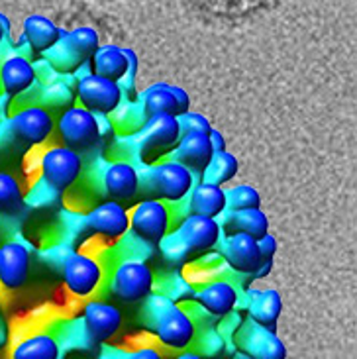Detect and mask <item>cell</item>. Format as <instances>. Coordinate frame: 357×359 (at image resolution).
<instances>
[{"label": "cell", "instance_id": "9a60e30c", "mask_svg": "<svg viewBox=\"0 0 357 359\" xmlns=\"http://www.w3.org/2000/svg\"><path fill=\"white\" fill-rule=\"evenodd\" d=\"M85 224L90 233L108 242H118L130 232V214L124 204L108 198L88 210Z\"/></svg>", "mask_w": 357, "mask_h": 359}, {"label": "cell", "instance_id": "6da1fadb", "mask_svg": "<svg viewBox=\"0 0 357 359\" xmlns=\"http://www.w3.org/2000/svg\"><path fill=\"white\" fill-rule=\"evenodd\" d=\"M196 183V175L171 157L144 165L140 171V194L167 204L183 203Z\"/></svg>", "mask_w": 357, "mask_h": 359}, {"label": "cell", "instance_id": "ac0fdd59", "mask_svg": "<svg viewBox=\"0 0 357 359\" xmlns=\"http://www.w3.org/2000/svg\"><path fill=\"white\" fill-rule=\"evenodd\" d=\"M100 183L102 193L110 201L122 204L132 203L140 194V169L130 159L110 161L102 171Z\"/></svg>", "mask_w": 357, "mask_h": 359}, {"label": "cell", "instance_id": "603a6c76", "mask_svg": "<svg viewBox=\"0 0 357 359\" xmlns=\"http://www.w3.org/2000/svg\"><path fill=\"white\" fill-rule=\"evenodd\" d=\"M213 156L214 149L210 146L208 134H184V136H181L179 144L175 146L169 157L179 161L187 169H191L196 175V181H198V177L206 169Z\"/></svg>", "mask_w": 357, "mask_h": 359}, {"label": "cell", "instance_id": "2e32d148", "mask_svg": "<svg viewBox=\"0 0 357 359\" xmlns=\"http://www.w3.org/2000/svg\"><path fill=\"white\" fill-rule=\"evenodd\" d=\"M140 104L144 110L145 120L151 116H159V114L179 116L187 110H191V98H189L184 88L177 87V85L155 83L151 87L142 90Z\"/></svg>", "mask_w": 357, "mask_h": 359}, {"label": "cell", "instance_id": "484cf974", "mask_svg": "<svg viewBox=\"0 0 357 359\" xmlns=\"http://www.w3.org/2000/svg\"><path fill=\"white\" fill-rule=\"evenodd\" d=\"M222 226L224 236L226 233H245L255 240L263 238L269 232V220L261 208H241L234 212H226L218 218Z\"/></svg>", "mask_w": 357, "mask_h": 359}, {"label": "cell", "instance_id": "1f68e13d", "mask_svg": "<svg viewBox=\"0 0 357 359\" xmlns=\"http://www.w3.org/2000/svg\"><path fill=\"white\" fill-rule=\"evenodd\" d=\"M241 208H261V196L257 189L250 184H234L226 189V210H241Z\"/></svg>", "mask_w": 357, "mask_h": 359}, {"label": "cell", "instance_id": "cb8c5ba5", "mask_svg": "<svg viewBox=\"0 0 357 359\" xmlns=\"http://www.w3.org/2000/svg\"><path fill=\"white\" fill-rule=\"evenodd\" d=\"M183 203H187V214H198L218 220L226 212V187L196 181Z\"/></svg>", "mask_w": 357, "mask_h": 359}, {"label": "cell", "instance_id": "74e56055", "mask_svg": "<svg viewBox=\"0 0 357 359\" xmlns=\"http://www.w3.org/2000/svg\"><path fill=\"white\" fill-rule=\"evenodd\" d=\"M208 4H220L224 10H241L248 6H255L261 0H204Z\"/></svg>", "mask_w": 357, "mask_h": 359}, {"label": "cell", "instance_id": "d6a6232c", "mask_svg": "<svg viewBox=\"0 0 357 359\" xmlns=\"http://www.w3.org/2000/svg\"><path fill=\"white\" fill-rule=\"evenodd\" d=\"M159 252L165 257V262L173 263V265H181V263H187L193 255L187 250V245L183 243V240L177 236L175 232H169L165 236L163 240L159 242Z\"/></svg>", "mask_w": 357, "mask_h": 359}, {"label": "cell", "instance_id": "7a4b0ae2", "mask_svg": "<svg viewBox=\"0 0 357 359\" xmlns=\"http://www.w3.org/2000/svg\"><path fill=\"white\" fill-rule=\"evenodd\" d=\"M181 128L177 116H159L147 118L144 126L135 132V151L144 165H151L155 161H161L171 156V151L181 140Z\"/></svg>", "mask_w": 357, "mask_h": 359}, {"label": "cell", "instance_id": "f546056e", "mask_svg": "<svg viewBox=\"0 0 357 359\" xmlns=\"http://www.w3.org/2000/svg\"><path fill=\"white\" fill-rule=\"evenodd\" d=\"M193 346H196V353H201L204 359H222L224 353L228 351L226 341L216 330V326H206V328H196Z\"/></svg>", "mask_w": 357, "mask_h": 359}, {"label": "cell", "instance_id": "7402d4cb", "mask_svg": "<svg viewBox=\"0 0 357 359\" xmlns=\"http://www.w3.org/2000/svg\"><path fill=\"white\" fill-rule=\"evenodd\" d=\"M243 299H238V302L243 301L245 309V318L263 328H273L279 320L281 311H283V301L281 294L275 289H263V291H251L243 289Z\"/></svg>", "mask_w": 357, "mask_h": 359}, {"label": "cell", "instance_id": "5b68a950", "mask_svg": "<svg viewBox=\"0 0 357 359\" xmlns=\"http://www.w3.org/2000/svg\"><path fill=\"white\" fill-rule=\"evenodd\" d=\"M75 100L98 116H112L124 102V88L116 81L98 77L88 71L73 85Z\"/></svg>", "mask_w": 357, "mask_h": 359}, {"label": "cell", "instance_id": "52a82bcc", "mask_svg": "<svg viewBox=\"0 0 357 359\" xmlns=\"http://www.w3.org/2000/svg\"><path fill=\"white\" fill-rule=\"evenodd\" d=\"M155 289V275L147 262L122 259L110 279V292L122 302H142Z\"/></svg>", "mask_w": 357, "mask_h": 359}, {"label": "cell", "instance_id": "836d02e7", "mask_svg": "<svg viewBox=\"0 0 357 359\" xmlns=\"http://www.w3.org/2000/svg\"><path fill=\"white\" fill-rule=\"evenodd\" d=\"M67 36L71 38V41L83 51V55L87 59L93 57V53H95L98 49V46H100L98 32L97 29L88 28V26H81V28L71 29V32H67Z\"/></svg>", "mask_w": 357, "mask_h": 359}, {"label": "cell", "instance_id": "f1b7e54d", "mask_svg": "<svg viewBox=\"0 0 357 359\" xmlns=\"http://www.w3.org/2000/svg\"><path fill=\"white\" fill-rule=\"evenodd\" d=\"M24 203H26V196L18 179L6 171H0V216L4 218L16 216L22 212Z\"/></svg>", "mask_w": 357, "mask_h": 359}, {"label": "cell", "instance_id": "4316f807", "mask_svg": "<svg viewBox=\"0 0 357 359\" xmlns=\"http://www.w3.org/2000/svg\"><path fill=\"white\" fill-rule=\"evenodd\" d=\"M61 348L51 332H36L20 340L14 350L12 359H61Z\"/></svg>", "mask_w": 357, "mask_h": 359}, {"label": "cell", "instance_id": "8d00e7d4", "mask_svg": "<svg viewBox=\"0 0 357 359\" xmlns=\"http://www.w3.org/2000/svg\"><path fill=\"white\" fill-rule=\"evenodd\" d=\"M124 359H165L157 348L151 346H142V348H135V350L126 351Z\"/></svg>", "mask_w": 357, "mask_h": 359}, {"label": "cell", "instance_id": "d590c367", "mask_svg": "<svg viewBox=\"0 0 357 359\" xmlns=\"http://www.w3.org/2000/svg\"><path fill=\"white\" fill-rule=\"evenodd\" d=\"M257 245H260V253L261 257H263V262H273V257L277 253V240H275V236L267 232L263 238L257 240Z\"/></svg>", "mask_w": 357, "mask_h": 359}, {"label": "cell", "instance_id": "4dcf8cb0", "mask_svg": "<svg viewBox=\"0 0 357 359\" xmlns=\"http://www.w3.org/2000/svg\"><path fill=\"white\" fill-rule=\"evenodd\" d=\"M157 287H159L157 292L165 294L167 299H171L177 304L193 301L194 297V287L179 271H171L169 275H165L161 283L157 281Z\"/></svg>", "mask_w": 357, "mask_h": 359}, {"label": "cell", "instance_id": "8992f818", "mask_svg": "<svg viewBox=\"0 0 357 359\" xmlns=\"http://www.w3.org/2000/svg\"><path fill=\"white\" fill-rule=\"evenodd\" d=\"M130 214V233L137 240L159 245L171 232V210L169 204L157 198H142L128 210Z\"/></svg>", "mask_w": 357, "mask_h": 359}, {"label": "cell", "instance_id": "e0dca14e", "mask_svg": "<svg viewBox=\"0 0 357 359\" xmlns=\"http://www.w3.org/2000/svg\"><path fill=\"white\" fill-rule=\"evenodd\" d=\"M238 299H240V289L232 281L222 277L203 283L198 289H194L193 297L194 304L203 309L206 314H210L214 320H220L236 311Z\"/></svg>", "mask_w": 357, "mask_h": 359}, {"label": "cell", "instance_id": "f35d334b", "mask_svg": "<svg viewBox=\"0 0 357 359\" xmlns=\"http://www.w3.org/2000/svg\"><path fill=\"white\" fill-rule=\"evenodd\" d=\"M126 350L114 348V346H108V344H100V351H98L97 359H124Z\"/></svg>", "mask_w": 357, "mask_h": 359}, {"label": "cell", "instance_id": "ab89813d", "mask_svg": "<svg viewBox=\"0 0 357 359\" xmlns=\"http://www.w3.org/2000/svg\"><path fill=\"white\" fill-rule=\"evenodd\" d=\"M208 137H210V146H213L214 154H220V151H226V140H224L222 132L218 130H210L208 132Z\"/></svg>", "mask_w": 357, "mask_h": 359}, {"label": "cell", "instance_id": "44dd1931", "mask_svg": "<svg viewBox=\"0 0 357 359\" xmlns=\"http://www.w3.org/2000/svg\"><path fill=\"white\" fill-rule=\"evenodd\" d=\"M38 83V67L22 53L8 55L0 63V90L14 98L28 93Z\"/></svg>", "mask_w": 357, "mask_h": 359}, {"label": "cell", "instance_id": "d4e9b609", "mask_svg": "<svg viewBox=\"0 0 357 359\" xmlns=\"http://www.w3.org/2000/svg\"><path fill=\"white\" fill-rule=\"evenodd\" d=\"M61 32L63 29L48 16L32 14L22 24V41L28 46L29 51L43 55L58 43L59 38H61Z\"/></svg>", "mask_w": 357, "mask_h": 359}, {"label": "cell", "instance_id": "e575fe53", "mask_svg": "<svg viewBox=\"0 0 357 359\" xmlns=\"http://www.w3.org/2000/svg\"><path fill=\"white\" fill-rule=\"evenodd\" d=\"M179 120V128H181V134H208L213 126L208 122V118L203 116L201 112H193V110H187L183 114L177 116Z\"/></svg>", "mask_w": 357, "mask_h": 359}, {"label": "cell", "instance_id": "30bf717a", "mask_svg": "<svg viewBox=\"0 0 357 359\" xmlns=\"http://www.w3.org/2000/svg\"><path fill=\"white\" fill-rule=\"evenodd\" d=\"M55 132V118L46 107L29 104L10 118V136L24 147H39Z\"/></svg>", "mask_w": 357, "mask_h": 359}, {"label": "cell", "instance_id": "7c38bea8", "mask_svg": "<svg viewBox=\"0 0 357 359\" xmlns=\"http://www.w3.org/2000/svg\"><path fill=\"white\" fill-rule=\"evenodd\" d=\"M234 348L248 353L251 359H285L287 348L279 340L273 328H263L251 320H243L240 330L236 332Z\"/></svg>", "mask_w": 357, "mask_h": 359}, {"label": "cell", "instance_id": "83f0119b", "mask_svg": "<svg viewBox=\"0 0 357 359\" xmlns=\"http://www.w3.org/2000/svg\"><path fill=\"white\" fill-rule=\"evenodd\" d=\"M238 171H240L238 157L226 149V151H220V154H214L213 159L208 161L206 169L198 177V181L218 184V187H226V184L232 181L234 177L238 175Z\"/></svg>", "mask_w": 357, "mask_h": 359}, {"label": "cell", "instance_id": "8fae6325", "mask_svg": "<svg viewBox=\"0 0 357 359\" xmlns=\"http://www.w3.org/2000/svg\"><path fill=\"white\" fill-rule=\"evenodd\" d=\"M216 252L228 265V269L243 277H250L257 271L263 263L257 240L245 233H226L220 243L216 245Z\"/></svg>", "mask_w": 357, "mask_h": 359}, {"label": "cell", "instance_id": "60d3db41", "mask_svg": "<svg viewBox=\"0 0 357 359\" xmlns=\"http://www.w3.org/2000/svg\"><path fill=\"white\" fill-rule=\"evenodd\" d=\"M8 34H10L8 18L0 14V48H2V43H4V39L8 38Z\"/></svg>", "mask_w": 357, "mask_h": 359}, {"label": "cell", "instance_id": "d6986e66", "mask_svg": "<svg viewBox=\"0 0 357 359\" xmlns=\"http://www.w3.org/2000/svg\"><path fill=\"white\" fill-rule=\"evenodd\" d=\"M32 252L24 242L10 240L0 245V287L18 291L29 279Z\"/></svg>", "mask_w": 357, "mask_h": 359}, {"label": "cell", "instance_id": "277c9868", "mask_svg": "<svg viewBox=\"0 0 357 359\" xmlns=\"http://www.w3.org/2000/svg\"><path fill=\"white\" fill-rule=\"evenodd\" d=\"M38 167L41 183L61 194L77 184L85 169V159L77 151L58 144L41 151Z\"/></svg>", "mask_w": 357, "mask_h": 359}, {"label": "cell", "instance_id": "4fadbf2b", "mask_svg": "<svg viewBox=\"0 0 357 359\" xmlns=\"http://www.w3.org/2000/svg\"><path fill=\"white\" fill-rule=\"evenodd\" d=\"M135 67H137V59H135L134 51L114 46V43L98 46L97 51L93 53V57L88 59L90 73H95L98 77L116 81L120 85L126 83L128 79H130V83L134 81Z\"/></svg>", "mask_w": 357, "mask_h": 359}, {"label": "cell", "instance_id": "3957f363", "mask_svg": "<svg viewBox=\"0 0 357 359\" xmlns=\"http://www.w3.org/2000/svg\"><path fill=\"white\" fill-rule=\"evenodd\" d=\"M55 132L61 140V146L69 147L81 156L93 154L102 142L97 114L81 104H73L59 114L55 120Z\"/></svg>", "mask_w": 357, "mask_h": 359}, {"label": "cell", "instance_id": "ba28073f", "mask_svg": "<svg viewBox=\"0 0 357 359\" xmlns=\"http://www.w3.org/2000/svg\"><path fill=\"white\" fill-rule=\"evenodd\" d=\"M147 330L151 332L167 350L183 351L193 346L194 336H196V324H194L191 312L183 309L181 304L173 302L155 318L154 324Z\"/></svg>", "mask_w": 357, "mask_h": 359}, {"label": "cell", "instance_id": "9c48e42d", "mask_svg": "<svg viewBox=\"0 0 357 359\" xmlns=\"http://www.w3.org/2000/svg\"><path fill=\"white\" fill-rule=\"evenodd\" d=\"M61 277L67 291L77 299H88L100 289L105 281V267L95 255L71 252L61 265Z\"/></svg>", "mask_w": 357, "mask_h": 359}, {"label": "cell", "instance_id": "7bdbcfd3", "mask_svg": "<svg viewBox=\"0 0 357 359\" xmlns=\"http://www.w3.org/2000/svg\"><path fill=\"white\" fill-rule=\"evenodd\" d=\"M222 359H232V358H222Z\"/></svg>", "mask_w": 357, "mask_h": 359}, {"label": "cell", "instance_id": "5bb4252c", "mask_svg": "<svg viewBox=\"0 0 357 359\" xmlns=\"http://www.w3.org/2000/svg\"><path fill=\"white\" fill-rule=\"evenodd\" d=\"M173 232L183 240L191 255L214 252L224 236L220 220L198 214H187Z\"/></svg>", "mask_w": 357, "mask_h": 359}, {"label": "cell", "instance_id": "ffe728a7", "mask_svg": "<svg viewBox=\"0 0 357 359\" xmlns=\"http://www.w3.org/2000/svg\"><path fill=\"white\" fill-rule=\"evenodd\" d=\"M81 320H83L88 338L97 346H100V344L112 340L118 330L122 328V312L116 304L97 299V301H88L83 306Z\"/></svg>", "mask_w": 357, "mask_h": 359}, {"label": "cell", "instance_id": "b9f144b4", "mask_svg": "<svg viewBox=\"0 0 357 359\" xmlns=\"http://www.w3.org/2000/svg\"><path fill=\"white\" fill-rule=\"evenodd\" d=\"M173 359H204L201 353H196L193 350H183L179 355H175Z\"/></svg>", "mask_w": 357, "mask_h": 359}]
</instances>
